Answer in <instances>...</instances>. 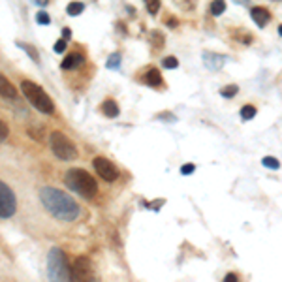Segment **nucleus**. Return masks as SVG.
Listing matches in <instances>:
<instances>
[{"mask_svg":"<svg viewBox=\"0 0 282 282\" xmlns=\"http://www.w3.org/2000/svg\"><path fill=\"white\" fill-rule=\"evenodd\" d=\"M64 180H66V186L70 190H74L81 198H85V200H92L98 194V182L85 169L79 168L68 169V173L64 175Z\"/></svg>","mask_w":282,"mask_h":282,"instance_id":"2","label":"nucleus"},{"mask_svg":"<svg viewBox=\"0 0 282 282\" xmlns=\"http://www.w3.org/2000/svg\"><path fill=\"white\" fill-rule=\"evenodd\" d=\"M261 164H263L265 168H269V169H279V168H281L279 158H275V156H265L263 160H261Z\"/></svg>","mask_w":282,"mask_h":282,"instance_id":"22","label":"nucleus"},{"mask_svg":"<svg viewBox=\"0 0 282 282\" xmlns=\"http://www.w3.org/2000/svg\"><path fill=\"white\" fill-rule=\"evenodd\" d=\"M224 10H226L224 0H213V2H211V13H213V15H222Z\"/></svg>","mask_w":282,"mask_h":282,"instance_id":"20","label":"nucleus"},{"mask_svg":"<svg viewBox=\"0 0 282 282\" xmlns=\"http://www.w3.org/2000/svg\"><path fill=\"white\" fill-rule=\"evenodd\" d=\"M237 92H239V87H237V85H228L224 89H220V96H224V98H233Z\"/></svg>","mask_w":282,"mask_h":282,"instance_id":"23","label":"nucleus"},{"mask_svg":"<svg viewBox=\"0 0 282 282\" xmlns=\"http://www.w3.org/2000/svg\"><path fill=\"white\" fill-rule=\"evenodd\" d=\"M153 44L156 45V47H162L164 45V34L160 32V30H153Z\"/></svg>","mask_w":282,"mask_h":282,"instance_id":"26","label":"nucleus"},{"mask_svg":"<svg viewBox=\"0 0 282 282\" xmlns=\"http://www.w3.org/2000/svg\"><path fill=\"white\" fill-rule=\"evenodd\" d=\"M166 25H168L169 28H175V26L179 25V21H177L173 15H169V17H166Z\"/></svg>","mask_w":282,"mask_h":282,"instance_id":"30","label":"nucleus"},{"mask_svg":"<svg viewBox=\"0 0 282 282\" xmlns=\"http://www.w3.org/2000/svg\"><path fill=\"white\" fill-rule=\"evenodd\" d=\"M143 2H145V8L151 15H156L158 11H160V6H162L160 0H143Z\"/></svg>","mask_w":282,"mask_h":282,"instance_id":"19","label":"nucleus"},{"mask_svg":"<svg viewBox=\"0 0 282 282\" xmlns=\"http://www.w3.org/2000/svg\"><path fill=\"white\" fill-rule=\"evenodd\" d=\"M70 34H72L70 32V28H62V36H64V40H66V42H68V38H70Z\"/></svg>","mask_w":282,"mask_h":282,"instance_id":"32","label":"nucleus"},{"mask_svg":"<svg viewBox=\"0 0 282 282\" xmlns=\"http://www.w3.org/2000/svg\"><path fill=\"white\" fill-rule=\"evenodd\" d=\"M102 113L105 115V117H109V119H117L119 117V113H121V109H119V105H117V102L111 100V98H107V100L102 103Z\"/></svg>","mask_w":282,"mask_h":282,"instance_id":"14","label":"nucleus"},{"mask_svg":"<svg viewBox=\"0 0 282 282\" xmlns=\"http://www.w3.org/2000/svg\"><path fill=\"white\" fill-rule=\"evenodd\" d=\"M36 21H38V25H49V23H51V17H49L45 11H38Z\"/></svg>","mask_w":282,"mask_h":282,"instance_id":"27","label":"nucleus"},{"mask_svg":"<svg viewBox=\"0 0 282 282\" xmlns=\"http://www.w3.org/2000/svg\"><path fill=\"white\" fill-rule=\"evenodd\" d=\"M119 66H121V53H113V55L107 58V68L117 70Z\"/></svg>","mask_w":282,"mask_h":282,"instance_id":"24","label":"nucleus"},{"mask_svg":"<svg viewBox=\"0 0 282 282\" xmlns=\"http://www.w3.org/2000/svg\"><path fill=\"white\" fill-rule=\"evenodd\" d=\"M47 277L55 282L70 281V265L66 254L60 248H51L47 256Z\"/></svg>","mask_w":282,"mask_h":282,"instance_id":"4","label":"nucleus"},{"mask_svg":"<svg viewBox=\"0 0 282 282\" xmlns=\"http://www.w3.org/2000/svg\"><path fill=\"white\" fill-rule=\"evenodd\" d=\"M40 202L44 203L47 213L53 214L60 222H74L79 216L77 202L68 196L66 192L53 188V186H44L40 190Z\"/></svg>","mask_w":282,"mask_h":282,"instance_id":"1","label":"nucleus"},{"mask_svg":"<svg viewBox=\"0 0 282 282\" xmlns=\"http://www.w3.org/2000/svg\"><path fill=\"white\" fill-rule=\"evenodd\" d=\"M17 209V200H15V194L10 186L0 180V218H10L15 214Z\"/></svg>","mask_w":282,"mask_h":282,"instance_id":"7","label":"nucleus"},{"mask_svg":"<svg viewBox=\"0 0 282 282\" xmlns=\"http://www.w3.org/2000/svg\"><path fill=\"white\" fill-rule=\"evenodd\" d=\"M143 81H145L149 87H162L164 85V79H162V74L156 68H149L143 76Z\"/></svg>","mask_w":282,"mask_h":282,"instance_id":"11","label":"nucleus"},{"mask_svg":"<svg viewBox=\"0 0 282 282\" xmlns=\"http://www.w3.org/2000/svg\"><path fill=\"white\" fill-rule=\"evenodd\" d=\"M83 60H85V56L81 55V53H70V55L62 60L60 68H62V70H74V68H77L79 64H83Z\"/></svg>","mask_w":282,"mask_h":282,"instance_id":"13","label":"nucleus"},{"mask_svg":"<svg viewBox=\"0 0 282 282\" xmlns=\"http://www.w3.org/2000/svg\"><path fill=\"white\" fill-rule=\"evenodd\" d=\"M34 2H36L38 6H47V2H49V0H34Z\"/></svg>","mask_w":282,"mask_h":282,"instance_id":"33","label":"nucleus"},{"mask_svg":"<svg viewBox=\"0 0 282 282\" xmlns=\"http://www.w3.org/2000/svg\"><path fill=\"white\" fill-rule=\"evenodd\" d=\"M21 90L23 94H25V98L30 102V105H34V109L45 113V115H51V113L55 111L53 100L47 96V92L40 85H36L32 81H23Z\"/></svg>","mask_w":282,"mask_h":282,"instance_id":"3","label":"nucleus"},{"mask_svg":"<svg viewBox=\"0 0 282 282\" xmlns=\"http://www.w3.org/2000/svg\"><path fill=\"white\" fill-rule=\"evenodd\" d=\"M17 47H19V49H23V51H26V55L30 56V58H32L34 62H36V64H38V62H40V56H38V51H36V49H34L32 45H28V44H23V42H17Z\"/></svg>","mask_w":282,"mask_h":282,"instance_id":"16","label":"nucleus"},{"mask_svg":"<svg viewBox=\"0 0 282 282\" xmlns=\"http://www.w3.org/2000/svg\"><path fill=\"white\" fill-rule=\"evenodd\" d=\"M66 45H68V42H66V40H64V38H62V40H58V42H56V44H55V47H53V49H55L56 53H64V49H66Z\"/></svg>","mask_w":282,"mask_h":282,"instance_id":"28","label":"nucleus"},{"mask_svg":"<svg viewBox=\"0 0 282 282\" xmlns=\"http://www.w3.org/2000/svg\"><path fill=\"white\" fill-rule=\"evenodd\" d=\"M94 279V269H92V261L87 256H79L76 258L74 265H70V281H81L89 282Z\"/></svg>","mask_w":282,"mask_h":282,"instance_id":"6","label":"nucleus"},{"mask_svg":"<svg viewBox=\"0 0 282 282\" xmlns=\"http://www.w3.org/2000/svg\"><path fill=\"white\" fill-rule=\"evenodd\" d=\"M92 166L96 169V173H98L103 180H107V182H113V180H117V177H119L117 166L113 164L111 160H107L105 156H96L92 160Z\"/></svg>","mask_w":282,"mask_h":282,"instance_id":"8","label":"nucleus"},{"mask_svg":"<svg viewBox=\"0 0 282 282\" xmlns=\"http://www.w3.org/2000/svg\"><path fill=\"white\" fill-rule=\"evenodd\" d=\"M226 282H237V275H233V273H228L224 277Z\"/></svg>","mask_w":282,"mask_h":282,"instance_id":"31","label":"nucleus"},{"mask_svg":"<svg viewBox=\"0 0 282 282\" xmlns=\"http://www.w3.org/2000/svg\"><path fill=\"white\" fill-rule=\"evenodd\" d=\"M254 115H256V107H254V105H245V107L241 109V119H243V121H252Z\"/></svg>","mask_w":282,"mask_h":282,"instance_id":"21","label":"nucleus"},{"mask_svg":"<svg viewBox=\"0 0 282 282\" xmlns=\"http://www.w3.org/2000/svg\"><path fill=\"white\" fill-rule=\"evenodd\" d=\"M162 64H164V68H168V70H169V68L173 70V68L179 66V60H177L175 56H166V58L162 60Z\"/></svg>","mask_w":282,"mask_h":282,"instance_id":"25","label":"nucleus"},{"mask_svg":"<svg viewBox=\"0 0 282 282\" xmlns=\"http://www.w3.org/2000/svg\"><path fill=\"white\" fill-rule=\"evenodd\" d=\"M233 36H235L237 42H241V44H245V45L252 44V34L247 32V30H235V32H233Z\"/></svg>","mask_w":282,"mask_h":282,"instance_id":"18","label":"nucleus"},{"mask_svg":"<svg viewBox=\"0 0 282 282\" xmlns=\"http://www.w3.org/2000/svg\"><path fill=\"white\" fill-rule=\"evenodd\" d=\"M173 4L182 11H194L198 6V0H173Z\"/></svg>","mask_w":282,"mask_h":282,"instance_id":"15","label":"nucleus"},{"mask_svg":"<svg viewBox=\"0 0 282 282\" xmlns=\"http://www.w3.org/2000/svg\"><path fill=\"white\" fill-rule=\"evenodd\" d=\"M66 10H68V15L77 17V15H81V13H83V10H85V4H81V2H70Z\"/></svg>","mask_w":282,"mask_h":282,"instance_id":"17","label":"nucleus"},{"mask_svg":"<svg viewBox=\"0 0 282 282\" xmlns=\"http://www.w3.org/2000/svg\"><path fill=\"white\" fill-rule=\"evenodd\" d=\"M250 17H252V21L256 23L258 26H265V25L271 21L269 10H265V8H261V6L252 8V10H250Z\"/></svg>","mask_w":282,"mask_h":282,"instance_id":"10","label":"nucleus"},{"mask_svg":"<svg viewBox=\"0 0 282 282\" xmlns=\"http://www.w3.org/2000/svg\"><path fill=\"white\" fill-rule=\"evenodd\" d=\"M49 145H51V151L58 160H64V162H72L77 158V147L76 143L64 135L62 132H53L49 135Z\"/></svg>","mask_w":282,"mask_h":282,"instance_id":"5","label":"nucleus"},{"mask_svg":"<svg viewBox=\"0 0 282 282\" xmlns=\"http://www.w3.org/2000/svg\"><path fill=\"white\" fill-rule=\"evenodd\" d=\"M194 171H196V166H194V164H186V166L180 168V173H182V175H190Z\"/></svg>","mask_w":282,"mask_h":282,"instance_id":"29","label":"nucleus"},{"mask_svg":"<svg viewBox=\"0 0 282 282\" xmlns=\"http://www.w3.org/2000/svg\"><path fill=\"white\" fill-rule=\"evenodd\" d=\"M226 62H228V56H224V55L209 53V51H205V53H203V64L207 66V70H211V72H218V70H222Z\"/></svg>","mask_w":282,"mask_h":282,"instance_id":"9","label":"nucleus"},{"mask_svg":"<svg viewBox=\"0 0 282 282\" xmlns=\"http://www.w3.org/2000/svg\"><path fill=\"white\" fill-rule=\"evenodd\" d=\"M233 2H235V4H241V6H247L250 0H233Z\"/></svg>","mask_w":282,"mask_h":282,"instance_id":"34","label":"nucleus"},{"mask_svg":"<svg viewBox=\"0 0 282 282\" xmlns=\"http://www.w3.org/2000/svg\"><path fill=\"white\" fill-rule=\"evenodd\" d=\"M0 96H4L8 100H13L17 96V90L11 85V81L8 77H4L2 74H0Z\"/></svg>","mask_w":282,"mask_h":282,"instance_id":"12","label":"nucleus"}]
</instances>
